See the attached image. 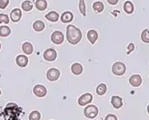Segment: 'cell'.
<instances>
[{"mask_svg":"<svg viewBox=\"0 0 149 120\" xmlns=\"http://www.w3.org/2000/svg\"><path fill=\"white\" fill-rule=\"evenodd\" d=\"M44 58L47 61H54L57 58V53L54 49H49L44 52Z\"/></svg>","mask_w":149,"mask_h":120,"instance_id":"ba28073f","label":"cell"},{"mask_svg":"<svg viewBox=\"0 0 149 120\" xmlns=\"http://www.w3.org/2000/svg\"><path fill=\"white\" fill-rule=\"evenodd\" d=\"M147 112H148V114H149V105L147 106Z\"/></svg>","mask_w":149,"mask_h":120,"instance_id":"d6a6232c","label":"cell"},{"mask_svg":"<svg viewBox=\"0 0 149 120\" xmlns=\"http://www.w3.org/2000/svg\"><path fill=\"white\" fill-rule=\"evenodd\" d=\"M93 9H94L95 12H97V13L102 12V11L103 10V8H104L103 4H102V2H95V3L93 4Z\"/></svg>","mask_w":149,"mask_h":120,"instance_id":"603a6c76","label":"cell"},{"mask_svg":"<svg viewBox=\"0 0 149 120\" xmlns=\"http://www.w3.org/2000/svg\"><path fill=\"white\" fill-rule=\"evenodd\" d=\"M104 120H118V118H117V117L115 115L109 114V115L106 116V117H105Z\"/></svg>","mask_w":149,"mask_h":120,"instance_id":"f546056e","label":"cell"},{"mask_svg":"<svg viewBox=\"0 0 149 120\" xmlns=\"http://www.w3.org/2000/svg\"><path fill=\"white\" fill-rule=\"evenodd\" d=\"M106 91H107V86H106L104 83H101L100 85H98L97 89H96V92L98 95H103L105 94Z\"/></svg>","mask_w":149,"mask_h":120,"instance_id":"7402d4cb","label":"cell"},{"mask_svg":"<svg viewBox=\"0 0 149 120\" xmlns=\"http://www.w3.org/2000/svg\"><path fill=\"white\" fill-rule=\"evenodd\" d=\"M67 38L68 42L71 44H77L82 39V32L78 28L69 24L67 28Z\"/></svg>","mask_w":149,"mask_h":120,"instance_id":"6da1fadb","label":"cell"},{"mask_svg":"<svg viewBox=\"0 0 149 120\" xmlns=\"http://www.w3.org/2000/svg\"><path fill=\"white\" fill-rule=\"evenodd\" d=\"M79 10H80L81 14H82L84 16H86V5H84V0H80V2H79Z\"/></svg>","mask_w":149,"mask_h":120,"instance_id":"4316f807","label":"cell"},{"mask_svg":"<svg viewBox=\"0 0 149 120\" xmlns=\"http://www.w3.org/2000/svg\"><path fill=\"white\" fill-rule=\"evenodd\" d=\"M0 94H1V91H0Z\"/></svg>","mask_w":149,"mask_h":120,"instance_id":"d590c367","label":"cell"},{"mask_svg":"<svg viewBox=\"0 0 149 120\" xmlns=\"http://www.w3.org/2000/svg\"><path fill=\"white\" fill-rule=\"evenodd\" d=\"M22 8L24 11H26V12H28V11H31V9H33V4H31L30 1H24L22 4Z\"/></svg>","mask_w":149,"mask_h":120,"instance_id":"484cf974","label":"cell"},{"mask_svg":"<svg viewBox=\"0 0 149 120\" xmlns=\"http://www.w3.org/2000/svg\"><path fill=\"white\" fill-rule=\"evenodd\" d=\"M0 49H1V44H0Z\"/></svg>","mask_w":149,"mask_h":120,"instance_id":"e575fe53","label":"cell"},{"mask_svg":"<svg viewBox=\"0 0 149 120\" xmlns=\"http://www.w3.org/2000/svg\"><path fill=\"white\" fill-rule=\"evenodd\" d=\"M9 3V0H0V8L5 9Z\"/></svg>","mask_w":149,"mask_h":120,"instance_id":"f1b7e54d","label":"cell"},{"mask_svg":"<svg viewBox=\"0 0 149 120\" xmlns=\"http://www.w3.org/2000/svg\"><path fill=\"white\" fill-rule=\"evenodd\" d=\"M130 83L132 86L134 87H138L142 83V78L140 75L138 74H134L130 78Z\"/></svg>","mask_w":149,"mask_h":120,"instance_id":"9c48e42d","label":"cell"},{"mask_svg":"<svg viewBox=\"0 0 149 120\" xmlns=\"http://www.w3.org/2000/svg\"><path fill=\"white\" fill-rule=\"evenodd\" d=\"M33 93L37 96V97H44L46 96V93H47V90L46 88L43 86V85H40V84H38L36 85L34 88H33Z\"/></svg>","mask_w":149,"mask_h":120,"instance_id":"52a82bcc","label":"cell"},{"mask_svg":"<svg viewBox=\"0 0 149 120\" xmlns=\"http://www.w3.org/2000/svg\"><path fill=\"white\" fill-rule=\"evenodd\" d=\"M35 6L38 10L43 11L47 8V2H46V0H37Z\"/></svg>","mask_w":149,"mask_h":120,"instance_id":"e0dca14e","label":"cell"},{"mask_svg":"<svg viewBox=\"0 0 149 120\" xmlns=\"http://www.w3.org/2000/svg\"><path fill=\"white\" fill-rule=\"evenodd\" d=\"M124 10L127 14H132L134 12V6L130 1H127L124 4Z\"/></svg>","mask_w":149,"mask_h":120,"instance_id":"ac0fdd59","label":"cell"},{"mask_svg":"<svg viewBox=\"0 0 149 120\" xmlns=\"http://www.w3.org/2000/svg\"><path fill=\"white\" fill-rule=\"evenodd\" d=\"M107 1L110 5H116L117 3H118L119 0H107Z\"/></svg>","mask_w":149,"mask_h":120,"instance_id":"1f68e13d","label":"cell"},{"mask_svg":"<svg viewBox=\"0 0 149 120\" xmlns=\"http://www.w3.org/2000/svg\"><path fill=\"white\" fill-rule=\"evenodd\" d=\"M72 20H73V15L70 12H65V13H64L61 15V21H62V23L68 24V23H70Z\"/></svg>","mask_w":149,"mask_h":120,"instance_id":"9a60e30c","label":"cell"},{"mask_svg":"<svg viewBox=\"0 0 149 120\" xmlns=\"http://www.w3.org/2000/svg\"><path fill=\"white\" fill-rule=\"evenodd\" d=\"M71 71H72V73H73L74 74H77V75L81 74L82 72H83V67H82V65H81L80 64L76 63V64H74V65H72Z\"/></svg>","mask_w":149,"mask_h":120,"instance_id":"5bb4252c","label":"cell"},{"mask_svg":"<svg viewBox=\"0 0 149 120\" xmlns=\"http://www.w3.org/2000/svg\"><path fill=\"white\" fill-rule=\"evenodd\" d=\"M112 72L116 75H123L126 72V65L121 62H117L112 65Z\"/></svg>","mask_w":149,"mask_h":120,"instance_id":"3957f363","label":"cell"},{"mask_svg":"<svg viewBox=\"0 0 149 120\" xmlns=\"http://www.w3.org/2000/svg\"><path fill=\"white\" fill-rule=\"evenodd\" d=\"M111 105L115 108H120L122 107L123 103H122V99L119 96H112L111 97Z\"/></svg>","mask_w":149,"mask_h":120,"instance_id":"30bf717a","label":"cell"},{"mask_svg":"<svg viewBox=\"0 0 149 120\" xmlns=\"http://www.w3.org/2000/svg\"><path fill=\"white\" fill-rule=\"evenodd\" d=\"M87 39L89 40V41L92 43V44H94L96 42L97 39H98V33L96 31L94 30H91L87 32Z\"/></svg>","mask_w":149,"mask_h":120,"instance_id":"8fae6325","label":"cell"},{"mask_svg":"<svg viewBox=\"0 0 149 120\" xmlns=\"http://www.w3.org/2000/svg\"><path fill=\"white\" fill-rule=\"evenodd\" d=\"M44 27H45V24L43 22H41V21H36L33 24V29L36 31H41L44 29Z\"/></svg>","mask_w":149,"mask_h":120,"instance_id":"ffe728a7","label":"cell"},{"mask_svg":"<svg viewBox=\"0 0 149 120\" xmlns=\"http://www.w3.org/2000/svg\"><path fill=\"white\" fill-rule=\"evenodd\" d=\"M40 113L37 110L33 111L29 116V120H40Z\"/></svg>","mask_w":149,"mask_h":120,"instance_id":"cb8c5ba5","label":"cell"},{"mask_svg":"<svg viewBox=\"0 0 149 120\" xmlns=\"http://www.w3.org/2000/svg\"><path fill=\"white\" fill-rule=\"evenodd\" d=\"M12 120H20V119H18V118H15V119H12Z\"/></svg>","mask_w":149,"mask_h":120,"instance_id":"836d02e7","label":"cell"},{"mask_svg":"<svg viewBox=\"0 0 149 120\" xmlns=\"http://www.w3.org/2000/svg\"><path fill=\"white\" fill-rule=\"evenodd\" d=\"M51 40L53 43H55V44H61L64 40V35L61 31H55L53 32L52 35H51Z\"/></svg>","mask_w":149,"mask_h":120,"instance_id":"8992f818","label":"cell"},{"mask_svg":"<svg viewBox=\"0 0 149 120\" xmlns=\"http://www.w3.org/2000/svg\"><path fill=\"white\" fill-rule=\"evenodd\" d=\"M59 75H60V72L56 68H51L47 72V78L51 82L57 81L59 77Z\"/></svg>","mask_w":149,"mask_h":120,"instance_id":"277c9868","label":"cell"},{"mask_svg":"<svg viewBox=\"0 0 149 120\" xmlns=\"http://www.w3.org/2000/svg\"><path fill=\"white\" fill-rule=\"evenodd\" d=\"M84 116L87 118L93 119L94 117H96V116L98 115V108L94 105H89L88 107L86 108V110H84Z\"/></svg>","mask_w":149,"mask_h":120,"instance_id":"7a4b0ae2","label":"cell"},{"mask_svg":"<svg viewBox=\"0 0 149 120\" xmlns=\"http://www.w3.org/2000/svg\"><path fill=\"white\" fill-rule=\"evenodd\" d=\"M134 49H135L134 44H133V43H130V44L129 45V50H127V54H130L131 51H133V50H134Z\"/></svg>","mask_w":149,"mask_h":120,"instance_id":"4dcf8cb0","label":"cell"},{"mask_svg":"<svg viewBox=\"0 0 149 120\" xmlns=\"http://www.w3.org/2000/svg\"><path fill=\"white\" fill-rule=\"evenodd\" d=\"M23 51L27 54V55H30V54L33 53V45L31 44L29 42H25L23 44Z\"/></svg>","mask_w":149,"mask_h":120,"instance_id":"2e32d148","label":"cell"},{"mask_svg":"<svg viewBox=\"0 0 149 120\" xmlns=\"http://www.w3.org/2000/svg\"><path fill=\"white\" fill-rule=\"evenodd\" d=\"M141 39L144 42L149 43V29H146L145 31H143L141 34Z\"/></svg>","mask_w":149,"mask_h":120,"instance_id":"d4e9b609","label":"cell"},{"mask_svg":"<svg viewBox=\"0 0 149 120\" xmlns=\"http://www.w3.org/2000/svg\"><path fill=\"white\" fill-rule=\"evenodd\" d=\"M46 18L50 22H57L58 20V18H59V15H58V13L53 12V11H52V12H49L48 15H46Z\"/></svg>","mask_w":149,"mask_h":120,"instance_id":"d6986e66","label":"cell"},{"mask_svg":"<svg viewBox=\"0 0 149 120\" xmlns=\"http://www.w3.org/2000/svg\"><path fill=\"white\" fill-rule=\"evenodd\" d=\"M9 23V17L6 15L0 14V24H8Z\"/></svg>","mask_w":149,"mask_h":120,"instance_id":"83f0119b","label":"cell"},{"mask_svg":"<svg viewBox=\"0 0 149 120\" xmlns=\"http://www.w3.org/2000/svg\"><path fill=\"white\" fill-rule=\"evenodd\" d=\"M93 101V96L90 93L83 94L79 99H78V104L80 106H86L89 103H91Z\"/></svg>","mask_w":149,"mask_h":120,"instance_id":"5b68a950","label":"cell"},{"mask_svg":"<svg viewBox=\"0 0 149 120\" xmlns=\"http://www.w3.org/2000/svg\"><path fill=\"white\" fill-rule=\"evenodd\" d=\"M21 16H22V12H21V10L16 8V9H14L11 13V20L15 23L18 22L20 19H21Z\"/></svg>","mask_w":149,"mask_h":120,"instance_id":"4fadbf2b","label":"cell"},{"mask_svg":"<svg viewBox=\"0 0 149 120\" xmlns=\"http://www.w3.org/2000/svg\"><path fill=\"white\" fill-rule=\"evenodd\" d=\"M16 63L19 67H25L28 64V58H27V57H25L24 55H20L16 58Z\"/></svg>","mask_w":149,"mask_h":120,"instance_id":"7c38bea8","label":"cell"},{"mask_svg":"<svg viewBox=\"0 0 149 120\" xmlns=\"http://www.w3.org/2000/svg\"><path fill=\"white\" fill-rule=\"evenodd\" d=\"M10 32H11V30H10L9 27L7 26H1L0 27V36L1 37H7Z\"/></svg>","mask_w":149,"mask_h":120,"instance_id":"44dd1931","label":"cell"}]
</instances>
